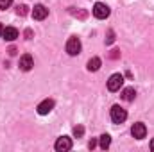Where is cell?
<instances>
[{
    "label": "cell",
    "mask_w": 154,
    "mask_h": 152,
    "mask_svg": "<svg viewBox=\"0 0 154 152\" xmlns=\"http://www.w3.org/2000/svg\"><path fill=\"white\" fill-rule=\"evenodd\" d=\"M93 16L99 18V20H106L109 16V7L106 4H102V2H97L93 5Z\"/></svg>",
    "instance_id": "obj_1"
},
{
    "label": "cell",
    "mask_w": 154,
    "mask_h": 152,
    "mask_svg": "<svg viewBox=\"0 0 154 152\" xmlns=\"http://www.w3.org/2000/svg\"><path fill=\"white\" fill-rule=\"evenodd\" d=\"M125 118H127V113H125L124 108H120V106H113L111 108V120H113V123H122V122H125Z\"/></svg>",
    "instance_id": "obj_2"
},
{
    "label": "cell",
    "mask_w": 154,
    "mask_h": 152,
    "mask_svg": "<svg viewBox=\"0 0 154 152\" xmlns=\"http://www.w3.org/2000/svg\"><path fill=\"white\" fill-rule=\"evenodd\" d=\"M122 84H124V75L113 74V75L109 77V81H108V90L109 91H118L122 88Z\"/></svg>",
    "instance_id": "obj_3"
},
{
    "label": "cell",
    "mask_w": 154,
    "mask_h": 152,
    "mask_svg": "<svg viewBox=\"0 0 154 152\" xmlns=\"http://www.w3.org/2000/svg\"><path fill=\"white\" fill-rule=\"evenodd\" d=\"M131 134H133L136 140H142V138H145V134H147V127H145V123H142V122H136V123L131 127Z\"/></svg>",
    "instance_id": "obj_4"
},
{
    "label": "cell",
    "mask_w": 154,
    "mask_h": 152,
    "mask_svg": "<svg viewBox=\"0 0 154 152\" xmlns=\"http://www.w3.org/2000/svg\"><path fill=\"white\" fill-rule=\"evenodd\" d=\"M66 52L70 54V56H77L79 52H81V41H79V38H70L68 41H66Z\"/></svg>",
    "instance_id": "obj_5"
},
{
    "label": "cell",
    "mask_w": 154,
    "mask_h": 152,
    "mask_svg": "<svg viewBox=\"0 0 154 152\" xmlns=\"http://www.w3.org/2000/svg\"><path fill=\"white\" fill-rule=\"evenodd\" d=\"M72 149V140L68 138V136H61V138H57V141H56V150L57 152H66Z\"/></svg>",
    "instance_id": "obj_6"
},
{
    "label": "cell",
    "mask_w": 154,
    "mask_h": 152,
    "mask_svg": "<svg viewBox=\"0 0 154 152\" xmlns=\"http://www.w3.org/2000/svg\"><path fill=\"white\" fill-rule=\"evenodd\" d=\"M20 68L23 70V72H29L32 66H34V59H32V56L31 54H23L22 57H20Z\"/></svg>",
    "instance_id": "obj_7"
},
{
    "label": "cell",
    "mask_w": 154,
    "mask_h": 152,
    "mask_svg": "<svg viewBox=\"0 0 154 152\" xmlns=\"http://www.w3.org/2000/svg\"><path fill=\"white\" fill-rule=\"evenodd\" d=\"M47 16H48V9L45 5H41V4L34 5V9H32V18L34 20H45Z\"/></svg>",
    "instance_id": "obj_8"
},
{
    "label": "cell",
    "mask_w": 154,
    "mask_h": 152,
    "mask_svg": "<svg viewBox=\"0 0 154 152\" xmlns=\"http://www.w3.org/2000/svg\"><path fill=\"white\" fill-rule=\"evenodd\" d=\"M52 109H54V100H50V99H45L43 102H39V106H38L39 114H48Z\"/></svg>",
    "instance_id": "obj_9"
},
{
    "label": "cell",
    "mask_w": 154,
    "mask_h": 152,
    "mask_svg": "<svg viewBox=\"0 0 154 152\" xmlns=\"http://www.w3.org/2000/svg\"><path fill=\"white\" fill-rule=\"evenodd\" d=\"M4 39H7V41H14V39L18 38V31L14 29V27H5L4 29Z\"/></svg>",
    "instance_id": "obj_10"
},
{
    "label": "cell",
    "mask_w": 154,
    "mask_h": 152,
    "mask_svg": "<svg viewBox=\"0 0 154 152\" xmlns=\"http://www.w3.org/2000/svg\"><path fill=\"white\" fill-rule=\"evenodd\" d=\"M134 97H136L134 88H125V90L122 91V99H124V100H127V102H133V100H134Z\"/></svg>",
    "instance_id": "obj_11"
},
{
    "label": "cell",
    "mask_w": 154,
    "mask_h": 152,
    "mask_svg": "<svg viewBox=\"0 0 154 152\" xmlns=\"http://www.w3.org/2000/svg\"><path fill=\"white\" fill-rule=\"evenodd\" d=\"M100 68V59L99 57H91L90 61H88V70L90 72H97Z\"/></svg>",
    "instance_id": "obj_12"
},
{
    "label": "cell",
    "mask_w": 154,
    "mask_h": 152,
    "mask_svg": "<svg viewBox=\"0 0 154 152\" xmlns=\"http://www.w3.org/2000/svg\"><path fill=\"white\" fill-rule=\"evenodd\" d=\"M109 143H111V136H109V134H102V136H100V149L106 150V149L109 147Z\"/></svg>",
    "instance_id": "obj_13"
},
{
    "label": "cell",
    "mask_w": 154,
    "mask_h": 152,
    "mask_svg": "<svg viewBox=\"0 0 154 152\" xmlns=\"http://www.w3.org/2000/svg\"><path fill=\"white\" fill-rule=\"evenodd\" d=\"M13 4V0H0V9H7Z\"/></svg>",
    "instance_id": "obj_14"
},
{
    "label": "cell",
    "mask_w": 154,
    "mask_h": 152,
    "mask_svg": "<svg viewBox=\"0 0 154 152\" xmlns=\"http://www.w3.org/2000/svg\"><path fill=\"white\" fill-rule=\"evenodd\" d=\"M82 132H84V129H82L81 125H79V127H75V129H74V134H75L77 138H81V136H82Z\"/></svg>",
    "instance_id": "obj_15"
},
{
    "label": "cell",
    "mask_w": 154,
    "mask_h": 152,
    "mask_svg": "<svg viewBox=\"0 0 154 152\" xmlns=\"http://www.w3.org/2000/svg\"><path fill=\"white\" fill-rule=\"evenodd\" d=\"M4 36V27H2V23H0V38Z\"/></svg>",
    "instance_id": "obj_16"
},
{
    "label": "cell",
    "mask_w": 154,
    "mask_h": 152,
    "mask_svg": "<svg viewBox=\"0 0 154 152\" xmlns=\"http://www.w3.org/2000/svg\"><path fill=\"white\" fill-rule=\"evenodd\" d=\"M151 150L154 152V140H152V141H151Z\"/></svg>",
    "instance_id": "obj_17"
}]
</instances>
